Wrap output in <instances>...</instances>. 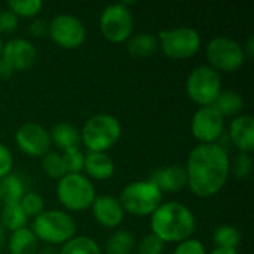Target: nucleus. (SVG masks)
Here are the masks:
<instances>
[{"label": "nucleus", "instance_id": "1", "mask_svg": "<svg viewBox=\"0 0 254 254\" xmlns=\"http://www.w3.org/2000/svg\"><path fill=\"white\" fill-rule=\"evenodd\" d=\"M185 170L189 189L201 198H208L219 193L226 185L231 161L220 144L201 143L190 150Z\"/></svg>", "mask_w": 254, "mask_h": 254}, {"label": "nucleus", "instance_id": "2", "mask_svg": "<svg viewBox=\"0 0 254 254\" xmlns=\"http://www.w3.org/2000/svg\"><path fill=\"white\" fill-rule=\"evenodd\" d=\"M152 234L165 243H183L196 229L193 213L182 202H162L150 216Z\"/></svg>", "mask_w": 254, "mask_h": 254}, {"label": "nucleus", "instance_id": "3", "mask_svg": "<svg viewBox=\"0 0 254 254\" xmlns=\"http://www.w3.org/2000/svg\"><path fill=\"white\" fill-rule=\"evenodd\" d=\"M122 127L116 116L98 113L91 116L80 129V140L89 152H106L121 138Z\"/></svg>", "mask_w": 254, "mask_h": 254}, {"label": "nucleus", "instance_id": "4", "mask_svg": "<svg viewBox=\"0 0 254 254\" xmlns=\"http://www.w3.org/2000/svg\"><path fill=\"white\" fill-rule=\"evenodd\" d=\"M34 237L48 244H65L76 234L73 217L60 210H49L34 217L31 225Z\"/></svg>", "mask_w": 254, "mask_h": 254}, {"label": "nucleus", "instance_id": "5", "mask_svg": "<svg viewBox=\"0 0 254 254\" xmlns=\"http://www.w3.org/2000/svg\"><path fill=\"white\" fill-rule=\"evenodd\" d=\"M118 199L124 211L144 217L152 216L162 204V192L152 182L140 180L127 185Z\"/></svg>", "mask_w": 254, "mask_h": 254}, {"label": "nucleus", "instance_id": "6", "mask_svg": "<svg viewBox=\"0 0 254 254\" xmlns=\"http://www.w3.org/2000/svg\"><path fill=\"white\" fill-rule=\"evenodd\" d=\"M57 196L60 202L71 211L89 208L97 198L92 182L80 173L61 177L57 185Z\"/></svg>", "mask_w": 254, "mask_h": 254}, {"label": "nucleus", "instance_id": "7", "mask_svg": "<svg viewBox=\"0 0 254 254\" xmlns=\"http://www.w3.org/2000/svg\"><path fill=\"white\" fill-rule=\"evenodd\" d=\"M186 91L192 101L199 106H213L222 92V77L210 65H199L190 71L186 80Z\"/></svg>", "mask_w": 254, "mask_h": 254}, {"label": "nucleus", "instance_id": "8", "mask_svg": "<svg viewBox=\"0 0 254 254\" xmlns=\"http://www.w3.org/2000/svg\"><path fill=\"white\" fill-rule=\"evenodd\" d=\"M164 54L174 60L195 55L201 48V36L192 27H176L161 30L156 36Z\"/></svg>", "mask_w": 254, "mask_h": 254}, {"label": "nucleus", "instance_id": "9", "mask_svg": "<svg viewBox=\"0 0 254 254\" xmlns=\"http://www.w3.org/2000/svg\"><path fill=\"white\" fill-rule=\"evenodd\" d=\"M243 48L244 46L229 36H217L211 39L207 46V60L210 67L226 73L238 70L246 61Z\"/></svg>", "mask_w": 254, "mask_h": 254}, {"label": "nucleus", "instance_id": "10", "mask_svg": "<svg viewBox=\"0 0 254 254\" xmlns=\"http://www.w3.org/2000/svg\"><path fill=\"white\" fill-rule=\"evenodd\" d=\"M100 30L103 36L113 43L129 39L134 30V18L128 6L122 1L106 6L100 15Z\"/></svg>", "mask_w": 254, "mask_h": 254}, {"label": "nucleus", "instance_id": "11", "mask_svg": "<svg viewBox=\"0 0 254 254\" xmlns=\"http://www.w3.org/2000/svg\"><path fill=\"white\" fill-rule=\"evenodd\" d=\"M48 34L52 37V40L57 45L65 49H73L85 42L86 28L79 18L67 13H61L54 16L52 21H49Z\"/></svg>", "mask_w": 254, "mask_h": 254}, {"label": "nucleus", "instance_id": "12", "mask_svg": "<svg viewBox=\"0 0 254 254\" xmlns=\"http://www.w3.org/2000/svg\"><path fill=\"white\" fill-rule=\"evenodd\" d=\"M225 129V118L213 107H199L192 116L190 131L195 138L205 143H214Z\"/></svg>", "mask_w": 254, "mask_h": 254}, {"label": "nucleus", "instance_id": "13", "mask_svg": "<svg viewBox=\"0 0 254 254\" xmlns=\"http://www.w3.org/2000/svg\"><path fill=\"white\" fill-rule=\"evenodd\" d=\"M15 141L18 147L31 158L43 156L49 152L52 144L49 131L36 122L21 125L15 132Z\"/></svg>", "mask_w": 254, "mask_h": 254}, {"label": "nucleus", "instance_id": "14", "mask_svg": "<svg viewBox=\"0 0 254 254\" xmlns=\"http://www.w3.org/2000/svg\"><path fill=\"white\" fill-rule=\"evenodd\" d=\"M0 57L12 67L13 71H21L30 68L34 64L37 52L31 42L22 37H15L3 45Z\"/></svg>", "mask_w": 254, "mask_h": 254}, {"label": "nucleus", "instance_id": "15", "mask_svg": "<svg viewBox=\"0 0 254 254\" xmlns=\"http://www.w3.org/2000/svg\"><path fill=\"white\" fill-rule=\"evenodd\" d=\"M149 182H152L161 192L177 193L185 186H188V174L185 167L176 164L152 171L149 176Z\"/></svg>", "mask_w": 254, "mask_h": 254}, {"label": "nucleus", "instance_id": "16", "mask_svg": "<svg viewBox=\"0 0 254 254\" xmlns=\"http://www.w3.org/2000/svg\"><path fill=\"white\" fill-rule=\"evenodd\" d=\"M92 213L95 220L104 228H116L122 223L125 211L118 198L110 195H103L94 199Z\"/></svg>", "mask_w": 254, "mask_h": 254}, {"label": "nucleus", "instance_id": "17", "mask_svg": "<svg viewBox=\"0 0 254 254\" xmlns=\"http://www.w3.org/2000/svg\"><path fill=\"white\" fill-rule=\"evenodd\" d=\"M229 135L240 152L250 153L254 149V119L252 115H240L231 122Z\"/></svg>", "mask_w": 254, "mask_h": 254}, {"label": "nucleus", "instance_id": "18", "mask_svg": "<svg viewBox=\"0 0 254 254\" xmlns=\"http://www.w3.org/2000/svg\"><path fill=\"white\" fill-rule=\"evenodd\" d=\"M83 170L95 180H107L115 173V162L106 152H88Z\"/></svg>", "mask_w": 254, "mask_h": 254}, {"label": "nucleus", "instance_id": "19", "mask_svg": "<svg viewBox=\"0 0 254 254\" xmlns=\"http://www.w3.org/2000/svg\"><path fill=\"white\" fill-rule=\"evenodd\" d=\"M51 141H54L60 149L68 150V149H77L82 143L80 140V129L73 127L71 124L60 122L52 127L49 131Z\"/></svg>", "mask_w": 254, "mask_h": 254}, {"label": "nucleus", "instance_id": "20", "mask_svg": "<svg viewBox=\"0 0 254 254\" xmlns=\"http://www.w3.org/2000/svg\"><path fill=\"white\" fill-rule=\"evenodd\" d=\"M39 240L34 237L31 229L22 228L13 231L9 237V252L10 254H36Z\"/></svg>", "mask_w": 254, "mask_h": 254}, {"label": "nucleus", "instance_id": "21", "mask_svg": "<svg viewBox=\"0 0 254 254\" xmlns=\"http://www.w3.org/2000/svg\"><path fill=\"white\" fill-rule=\"evenodd\" d=\"M158 37L152 33H137L129 37L128 51L135 58H146L158 49Z\"/></svg>", "mask_w": 254, "mask_h": 254}, {"label": "nucleus", "instance_id": "22", "mask_svg": "<svg viewBox=\"0 0 254 254\" xmlns=\"http://www.w3.org/2000/svg\"><path fill=\"white\" fill-rule=\"evenodd\" d=\"M24 193L25 188L18 176L7 174L0 180V201L3 204H19Z\"/></svg>", "mask_w": 254, "mask_h": 254}, {"label": "nucleus", "instance_id": "23", "mask_svg": "<svg viewBox=\"0 0 254 254\" xmlns=\"http://www.w3.org/2000/svg\"><path fill=\"white\" fill-rule=\"evenodd\" d=\"M244 106V100L243 97L232 89H226L219 94V97L216 98L213 107L225 118V116H234L237 113H240L243 110Z\"/></svg>", "mask_w": 254, "mask_h": 254}, {"label": "nucleus", "instance_id": "24", "mask_svg": "<svg viewBox=\"0 0 254 254\" xmlns=\"http://www.w3.org/2000/svg\"><path fill=\"white\" fill-rule=\"evenodd\" d=\"M135 246L134 235L129 231H116L112 234L106 243V253L107 254H131Z\"/></svg>", "mask_w": 254, "mask_h": 254}, {"label": "nucleus", "instance_id": "25", "mask_svg": "<svg viewBox=\"0 0 254 254\" xmlns=\"http://www.w3.org/2000/svg\"><path fill=\"white\" fill-rule=\"evenodd\" d=\"M27 216L22 211L19 204H4L3 210H1V216H0V223L3 225V228L9 229V231H18L25 228L27 225Z\"/></svg>", "mask_w": 254, "mask_h": 254}, {"label": "nucleus", "instance_id": "26", "mask_svg": "<svg viewBox=\"0 0 254 254\" xmlns=\"http://www.w3.org/2000/svg\"><path fill=\"white\" fill-rule=\"evenodd\" d=\"M60 254H101L100 246L88 237H73L63 244Z\"/></svg>", "mask_w": 254, "mask_h": 254}, {"label": "nucleus", "instance_id": "27", "mask_svg": "<svg viewBox=\"0 0 254 254\" xmlns=\"http://www.w3.org/2000/svg\"><path fill=\"white\" fill-rule=\"evenodd\" d=\"M241 234L237 228L231 225H220L213 234V241L217 249H235L240 244Z\"/></svg>", "mask_w": 254, "mask_h": 254}, {"label": "nucleus", "instance_id": "28", "mask_svg": "<svg viewBox=\"0 0 254 254\" xmlns=\"http://www.w3.org/2000/svg\"><path fill=\"white\" fill-rule=\"evenodd\" d=\"M42 168L46 173V176H49L51 179H57V180H60L61 177L67 174L61 155L51 152V150L42 156Z\"/></svg>", "mask_w": 254, "mask_h": 254}, {"label": "nucleus", "instance_id": "29", "mask_svg": "<svg viewBox=\"0 0 254 254\" xmlns=\"http://www.w3.org/2000/svg\"><path fill=\"white\" fill-rule=\"evenodd\" d=\"M7 7L16 16L33 18L43 7V1L42 0H9L7 1Z\"/></svg>", "mask_w": 254, "mask_h": 254}, {"label": "nucleus", "instance_id": "30", "mask_svg": "<svg viewBox=\"0 0 254 254\" xmlns=\"http://www.w3.org/2000/svg\"><path fill=\"white\" fill-rule=\"evenodd\" d=\"M19 205L27 217H37L40 213L45 211L43 198L36 192H25L22 199L19 201Z\"/></svg>", "mask_w": 254, "mask_h": 254}, {"label": "nucleus", "instance_id": "31", "mask_svg": "<svg viewBox=\"0 0 254 254\" xmlns=\"http://www.w3.org/2000/svg\"><path fill=\"white\" fill-rule=\"evenodd\" d=\"M61 158H63V164H64L67 174H76V173H80L83 170L85 155L82 153V150L79 147L64 150Z\"/></svg>", "mask_w": 254, "mask_h": 254}, {"label": "nucleus", "instance_id": "32", "mask_svg": "<svg viewBox=\"0 0 254 254\" xmlns=\"http://www.w3.org/2000/svg\"><path fill=\"white\" fill-rule=\"evenodd\" d=\"M231 167H232L231 170H232L234 176H235L238 180H246V179H249L250 174H252V170H253V159H252L250 153L240 152V153L235 156V159H234V162H232Z\"/></svg>", "mask_w": 254, "mask_h": 254}, {"label": "nucleus", "instance_id": "33", "mask_svg": "<svg viewBox=\"0 0 254 254\" xmlns=\"http://www.w3.org/2000/svg\"><path fill=\"white\" fill-rule=\"evenodd\" d=\"M162 252H164V243L153 234L143 237L137 246L138 254H162Z\"/></svg>", "mask_w": 254, "mask_h": 254}, {"label": "nucleus", "instance_id": "34", "mask_svg": "<svg viewBox=\"0 0 254 254\" xmlns=\"http://www.w3.org/2000/svg\"><path fill=\"white\" fill-rule=\"evenodd\" d=\"M173 254H207V252L201 241L195 238H189L183 243H179Z\"/></svg>", "mask_w": 254, "mask_h": 254}, {"label": "nucleus", "instance_id": "35", "mask_svg": "<svg viewBox=\"0 0 254 254\" xmlns=\"http://www.w3.org/2000/svg\"><path fill=\"white\" fill-rule=\"evenodd\" d=\"M16 27H18V16L9 9L1 10L0 12V33L9 34V33L15 31Z\"/></svg>", "mask_w": 254, "mask_h": 254}, {"label": "nucleus", "instance_id": "36", "mask_svg": "<svg viewBox=\"0 0 254 254\" xmlns=\"http://www.w3.org/2000/svg\"><path fill=\"white\" fill-rule=\"evenodd\" d=\"M12 165H13V158L10 150L3 143H0V180L7 174H10Z\"/></svg>", "mask_w": 254, "mask_h": 254}, {"label": "nucleus", "instance_id": "37", "mask_svg": "<svg viewBox=\"0 0 254 254\" xmlns=\"http://www.w3.org/2000/svg\"><path fill=\"white\" fill-rule=\"evenodd\" d=\"M28 31L31 36L34 37H43L49 33V22L43 18H36L30 25H28Z\"/></svg>", "mask_w": 254, "mask_h": 254}, {"label": "nucleus", "instance_id": "38", "mask_svg": "<svg viewBox=\"0 0 254 254\" xmlns=\"http://www.w3.org/2000/svg\"><path fill=\"white\" fill-rule=\"evenodd\" d=\"M13 73V70H12V67L0 57V77H9L10 74Z\"/></svg>", "mask_w": 254, "mask_h": 254}, {"label": "nucleus", "instance_id": "39", "mask_svg": "<svg viewBox=\"0 0 254 254\" xmlns=\"http://www.w3.org/2000/svg\"><path fill=\"white\" fill-rule=\"evenodd\" d=\"M244 49V54H246V57H253L254 54V37L253 36H250L249 37V40H247V45H246V48H243Z\"/></svg>", "mask_w": 254, "mask_h": 254}, {"label": "nucleus", "instance_id": "40", "mask_svg": "<svg viewBox=\"0 0 254 254\" xmlns=\"http://www.w3.org/2000/svg\"><path fill=\"white\" fill-rule=\"evenodd\" d=\"M210 254H238L235 249H214Z\"/></svg>", "mask_w": 254, "mask_h": 254}, {"label": "nucleus", "instance_id": "41", "mask_svg": "<svg viewBox=\"0 0 254 254\" xmlns=\"http://www.w3.org/2000/svg\"><path fill=\"white\" fill-rule=\"evenodd\" d=\"M3 243H4V228H3V225L0 223V247L3 246Z\"/></svg>", "mask_w": 254, "mask_h": 254}, {"label": "nucleus", "instance_id": "42", "mask_svg": "<svg viewBox=\"0 0 254 254\" xmlns=\"http://www.w3.org/2000/svg\"><path fill=\"white\" fill-rule=\"evenodd\" d=\"M1 48H3V43H1V37H0V54H1Z\"/></svg>", "mask_w": 254, "mask_h": 254}, {"label": "nucleus", "instance_id": "43", "mask_svg": "<svg viewBox=\"0 0 254 254\" xmlns=\"http://www.w3.org/2000/svg\"><path fill=\"white\" fill-rule=\"evenodd\" d=\"M0 202H1V201H0Z\"/></svg>", "mask_w": 254, "mask_h": 254}]
</instances>
